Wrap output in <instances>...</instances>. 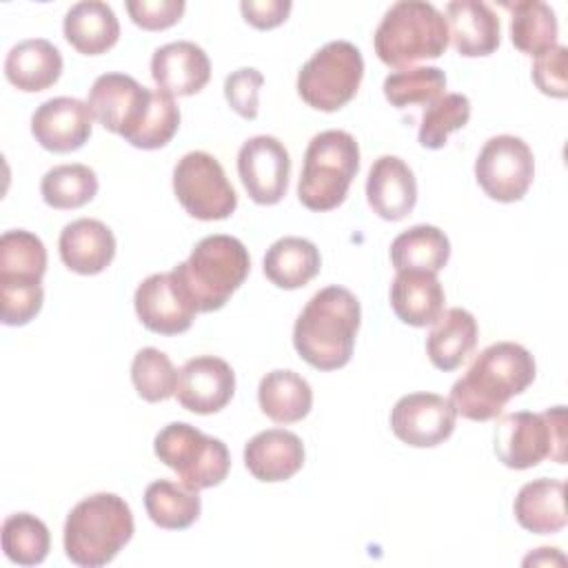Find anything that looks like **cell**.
I'll return each instance as SVG.
<instances>
[{
  "mask_svg": "<svg viewBox=\"0 0 568 568\" xmlns=\"http://www.w3.org/2000/svg\"><path fill=\"white\" fill-rule=\"evenodd\" d=\"M537 366L528 348L515 342L486 346L468 371L450 388V406L470 422L495 419L508 399L524 393L535 379Z\"/></svg>",
  "mask_w": 568,
  "mask_h": 568,
  "instance_id": "cell-1",
  "label": "cell"
},
{
  "mask_svg": "<svg viewBox=\"0 0 568 568\" xmlns=\"http://www.w3.org/2000/svg\"><path fill=\"white\" fill-rule=\"evenodd\" d=\"M359 300L344 286L317 291L293 326L297 355L317 371H337L348 364L359 331Z\"/></svg>",
  "mask_w": 568,
  "mask_h": 568,
  "instance_id": "cell-2",
  "label": "cell"
},
{
  "mask_svg": "<svg viewBox=\"0 0 568 568\" xmlns=\"http://www.w3.org/2000/svg\"><path fill=\"white\" fill-rule=\"evenodd\" d=\"M129 504L115 493H95L78 501L64 521V552L82 568L106 566L133 537Z\"/></svg>",
  "mask_w": 568,
  "mask_h": 568,
  "instance_id": "cell-3",
  "label": "cell"
},
{
  "mask_svg": "<svg viewBox=\"0 0 568 568\" xmlns=\"http://www.w3.org/2000/svg\"><path fill=\"white\" fill-rule=\"evenodd\" d=\"M251 271L246 246L224 233L202 237L191 251L189 260L178 264L171 273L186 291L197 313L222 308L229 297L244 284Z\"/></svg>",
  "mask_w": 568,
  "mask_h": 568,
  "instance_id": "cell-4",
  "label": "cell"
},
{
  "mask_svg": "<svg viewBox=\"0 0 568 568\" xmlns=\"http://www.w3.org/2000/svg\"><path fill=\"white\" fill-rule=\"evenodd\" d=\"M377 58L393 69H408L422 60L439 58L448 47L444 13L424 0L390 4L373 36Z\"/></svg>",
  "mask_w": 568,
  "mask_h": 568,
  "instance_id": "cell-5",
  "label": "cell"
},
{
  "mask_svg": "<svg viewBox=\"0 0 568 568\" xmlns=\"http://www.w3.org/2000/svg\"><path fill=\"white\" fill-rule=\"evenodd\" d=\"M359 171V146L355 138L339 129L317 133L304 153L297 182V197L308 211L337 209Z\"/></svg>",
  "mask_w": 568,
  "mask_h": 568,
  "instance_id": "cell-6",
  "label": "cell"
},
{
  "mask_svg": "<svg viewBox=\"0 0 568 568\" xmlns=\"http://www.w3.org/2000/svg\"><path fill=\"white\" fill-rule=\"evenodd\" d=\"M495 455L515 470H526L544 459L566 464V408L544 413L517 410L499 417L495 426Z\"/></svg>",
  "mask_w": 568,
  "mask_h": 568,
  "instance_id": "cell-7",
  "label": "cell"
},
{
  "mask_svg": "<svg viewBox=\"0 0 568 568\" xmlns=\"http://www.w3.org/2000/svg\"><path fill=\"white\" fill-rule=\"evenodd\" d=\"M155 457L169 466L180 484L191 490L222 484L231 468V455L222 439L209 437L186 422L166 424L153 439Z\"/></svg>",
  "mask_w": 568,
  "mask_h": 568,
  "instance_id": "cell-8",
  "label": "cell"
},
{
  "mask_svg": "<svg viewBox=\"0 0 568 568\" xmlns=\"http://www.w3.org/2000/svg\"><path fill=\"white\" fill-rule=\"evenodd\" d=\"M364 78V58L353 42L333 40L317 49L297 73L300 98L317 111H339Z\"/></svg>",
  "mask_w": 568,
  "mask_h": 568,
  "instance_id": "cell-9",
  "label": "cell"
},
{
  "mask_svg": "<svg viewBox=\"0 0 568 568\" xmlns=\"http://www.w3.org/2000/svg\"><path fill=\"white\" fill-rule=\"evenodd\" d=\"M173 193L182 209L202 222L226 220L237 206V193L222 164L206 151H191L178 160Z\"/></svg>",
  "mask_w": 568,
  "mask_h": 568,
  "instance_id": "cell-10",
  "label": "cell"
},
{
  "mask_svg": "<svg viewBox=\"0 0 568 568\" xmlns=\"http://www.w3.org/2000/svg\"><path fill=\"white\" fill-rule=\"evenodd\" d=\"M475 178L490 200H521L535 178V158L530 146L521 138L508 133L486 140L475 160Z\"/></svg>",
  "mask_w": 568,
  "mask_h": 568,
  "instance_id": "cell-11",
  "label": "cell"
},
{
  "mask_svg": "<svg viewBox=\"0 0 568 568\" xmlns=\"http://www.w3.org/2000/svg\"><path fill=\"white\" fill-rule=\"evenodd\" d=\"M153 89L142 87L126 73H102L89 89L93 118L111 133L129 140L149 111Z\"/></svg>",
  "mask_w": 568,
  "mask_h": 568,
  "instance_id": "cell-12",
  "label": "cell"
},
{
  "mask_svg": "<svg viewBox=\"0 0 568 568\" xmlns=\"http://www.w3.org/2000/svg\"><path fill=\"white\" fill-rule=\"evenodd\" d=\"M237 175L255 204H277L288 189L291 155L273 135H253L237 151Z\"/></svg>",
  "mask_w": 568,
  "mask_h": 568,
  "instance_id": "cell-13",
  "label": "cell"
},
{
  "mask_svg": "<svg viewBox=\"0 0 568 568\" xmlns=\"http://www.w3.org/2000/svg\"><path fill=\"white\" fill-rule=\"evenodd\" d=\"M455 408L437 393H408L390 410L395 437L413 448H433L446 442L455 430Z\"/></svg>",
  "mask_w": 568,
  "mask_h": 568,
  "instance_id": "cell-14",
  "label": "cell"
},
{
  "mask_svg": "<svg viewBox=\"0 0 568 568\" xmlns=\"http://www.w3.org/2000/svg\"><path fill=\"white\" fill-rule=\"evenodd\" d=\"M138 320L153 333L178 335L191 328L197 313L195 304L173 277V273H153L140 282L133 295Z\"/></svg>",
  "mask_w": 568,
  "mask_h": 568,
  "instance_id": "cell-15",
  "label": "cell"
},
{
  "mask_svg": "<svg viewBox=\"0 0 568 568\" xmlns=\"http://www.w3.org/2000/svg\"><path fill=\"white\" fill-rule=\"evenodd\" d=\"M235 393V373L215 355H197L178 371L175 397L182 408L211 415L222 410Z\"/></svg>",
  "mask_w": 568,
  "mask_h": 568,
  "instance_id": "cell-16",
  "label": "cell"
},
{
  "mask_svg": "<svg viewBox=\"0 0 568 568\" xmlns=\"http://www.w3.org/2000/svg\"><path fill=\"white\" fill-rule=\"evenodd\" d=\"M93 129V113L78 98H51L31 115V133L36 142L53 153L78 151Z\"/></svg>",
  "mask_w": 568,
  "mask_h": 568,
  "instance_id": "cell-17",
  "label": "cell"
},
{
  "mask_svg": "<svg viewBox=\"0 0 568 568\" xmlns=\"http://www.w3.org/2000/svg\"><path fill=\"white\" fill-rule=\"evenodd\" d=\"M366 200L382 220H404L417 202L415 173L397 155L377 158L366 178Z\"/></svg>",
  "mask_w": 568,
  "mask_h": 568,
  "instance_id": "cell-18",
  "label": "cell"
},
{
  "mask_svg": "<svg viewBox=\"0 0 568 568\" xmlns=\"http://www.w3.org/2000/svg\"><path fill=\"white\" fill-rule=\"evenodd\" d=\"M151 78L169 95H193L211 78V62L202 47L189 40L169 42L151 58Z\"/></svg>",
  "mask_w": 568,
  "mask_h": 568,
  "instance_id": "cell-19",
  "label": "cell"
},
{
  "mask_svg": "<svg viewBox=\"0 0 568 568\" xmlns=\"http://www.w3.org/2000/svg\"><path fill=\"white\" fill-rule=\"evenodd\" d=\"M60 260L80 275L102 273L115 257L113 231L93 217H80L67 224L58 240Z\"/></svg>",
  "mask_w": 568,
  "mask_h": 568,
  "instance_id": "cell-20",
  "label": "cell"
},
{
  "mask_svg": "<svg viewBox=\"0 0 568 568\" xmlns=\"http://www.w3.org/2000/svg\"><path fill=\"white\" fill-rule=\"evenodd\" d=\"M244 464L260 481H284L302 470L304 444L291 430L268 428L246 442Z\"/></svg>",
  "mask_w": 568,
  "mask_h": 568,
  "instance_id": "cell-21",
  "label": "cell"
},
{
  "mask_svg": "<svg viewBox=\"0 0 568 568\" xmlns=\"http://www.w3.org/2000/svg\"><path fill=\"white\" fill-rule=\"evenodd\" d=\"M448 40L464 58L490 55L499 47V18L479 0H455L446 4Z\"/></svg>",
  "mask_w": 568,
  "mask_h": 568,
  "instance_id": "cell-22",
  "label": "cell"
},
{
  "mask_svg": "<svg viewBox=\"0 0 568 568\" xmlns=\"http://www.w3.org/2000/svg\"><path fill=\"white\" fill-rule=\"evenodd\" d=\"M444 288L437 273L428 271H397L390 284V306L395 315L408 326H428L444 313Z\"/></svg>",
  "mask_w": 568,
  "mask_h": 568,
  "instance_id": "cell-23",
  "label": "cell"
},
{
  "mask_svg": "<svg viewBox=\"0 0 568 568\" xmlns=\"http://www.w3.org/2000/svg\"><path fill=\"white\" fill-rule=\"evenodd\" d=\"M62 73V55L53 42L44 38H29L11 47L4 60L7 80L24 91L38 93L58 82Z\"/></svg>",
  "mask_w": 568,
  "mask_h": 568,
  "instance_id": "cell-24",
  "label": "cell"
},
{
  "mask_svg": "<svg viewBox=\"0 0 568 568\" xmlns=\"http://www.w3.org/2000/svg\"><path fill=\"white\" fill-rule=\"evenodd\" d=\"M566 484L539 477L524 484L515 497L513 513L521 528L535 535H552L566 526Z\"/></svg>",
  "mask_w": 568,
  "mask_h": 568,
  "instance_id": "cell-25",
  "label": "cell"
},
{
  "mask_svg": "<svg viewBox=\"0 0 568 568\" xmlns=\"http://www.w3.org/2000/svg\"><path fill=\"white\" fill-rule=\"evenodd\" d=\"M62 31L78 53L100 55L115 47L120 38V22L106 2L82 0L67 11Z\"/></svg>",
  "mask_w": 568,
  "mask_h": 568,
  "instance_id": "cell-26",
  "label": "cell"
},
{
  "mask_svg": "<svg viewBox=\"0 0 568 568\" xmlns=\"http://www.w3.org/2000/svg\"><path fill=\"white\" fill-rule=\"evenodd\" d=\"M477 320L466 308H448L435 322L426 337V353L435 368L455 371L477 344Z\"/></svg>",
  "mask_w": 568,
  "mask_h": 568,
  "instance_id": "cell-27",
  "label": "cell"
},
{
  "mask_svg": "<svg viewBox=\"0 0 568 568\" xmlns=\"http://www.w3.org/2000/svg\"><path fill=\"white\" fill-rule=\"evenodd\" d=\"M322 268V257L317 246L297 235L280 237L273 242L264 255V275L277 288H302Z\"/></svg>",
  "mask_w": 568,
  "mask_h": 568,
  "instance_id": "cell-28",
  "label": "cell"
},
{
  "mask_svg": "<svg viewBox=\"0 0 568 568\" xmlns=\"http://www.w3.org/2000/svg\"><path fill=\"white\" fill-rule=\"evenodd\" d=\"M257 404L275 424H293L304 419L313 406L311 384L295 371H271L260 379Z\"/></svg>",
  "mask_w": 568,
  "mask_h": 568,
  "instance_id": "cell-29",
  "label": "cell"
},
{
  "mask_svg": "<svg viewBox=\"0 0 568 568\" xmlns=\"http://www.w3.org/2000/svg\"><path fill=\"white\" fill-rule=\"evenodd\" d=\"M47 271V248L24 229L4 231L0 237V286H38Z\"/></svg>",
  "mask_w": 568,
  "mask_h": 568,
  "instance_id": "cell-30",
  "label": "cell"
},
{
  "mask_svg": "<svg viewBox=\"0 0 568 568\" xmlns=\"http://www.w3.org/2000/svg\"><path fill=\"white\" fill-rule=\"evenodd\" d=\"M450 257L446 233L433 224H417L399 233L390 244V262L395 271H428L439 273Z\"/></svg>",
  "mask_w": 568,
  "mask_h": 568,
  "instance_id": "cell-31",
  "label": "cell"
},
{
  "mask_svg": "<svg viewBox=\"0 0 568 568\" xmlns=\"http://www.w3.org/2000/svg\"><path fill=\"white\" fill-rule=\"evenodd\" d=\"M144 508L151 521L166 530H184L197 521L202 501L197 490L171 479H155L144 490Z\"/></svg>",
  "mask_w": 568,
  "mask_h": 568,
  "instance_id": "cell-32",
  "label": "cell"
},
{
  "mask_svg": "<svg viewBox=\"0 0 568 568\" xmlns=\"http://www.w3.org/2000/svg\"><path fill=\"white\" fill-rule=\"evenodd\" d=\"M504 7L510 11V40L521 53L539 58L557 44V18L546 2L521 0Z\"/></svg>",
  "mask_w": 568,
  "mask_h": 568,
  "instance_id": "cell-33",
  "label": "cell"
},
{
  "mask_svg": "<svg viewBox=\"0 0 568 568\" xmlns=\"http://www.w3.org/2000/svg\"><path fill=\"white\" fill-rule=\"evenodd\" d=\"M2 550L18 566H38L47 559L51 535L42 519L31 513H13L2 521Z\"/></svg>",
  "mask_w": 568,
  "mask_h": 568,
  "instance_id": "cell-34",
  "label": "cell"
},
{
  "mask_svg": "<svg viewBox=\"0 0 568 568\" xmlns=\"http://www.w3.org/2000/svg\"><path fill=\"white\" fill-rule=\"evenodd\" d=\"M40 193L51 209H80L95 197L98 175L87 164H60L42 175Z\"/></svg>",
  "mask_w": 568,
  "mask_h": 568,
  "instance_id": "cell-35",
  "label": "cell"
},
{
  "mask_svg": "<svg viewBox=\"0 0 568 568\" xmlns=\"http://www.w3.org/2000/svg\"><path fill=\"white\" fill-rule=\"evenodd\" d=\"M382 89L384 98L397 109L433 104L444 95L446 75L437 67H408L388 73Z\"/></svg>",
  "mask_w": 568,
  "mask_h": 568,
  "instance_id": "cell-36",
  "label": "cell"
},
{
  "mask_svg": "<svg viewBox=\"0 0 568 568\" xmlns=\"http://www.w3.org/2000/svg\"><path fill=\"white\" fill-rule=\"evenodd\" d=\"M131 382L144 402H164L175 395L178 371L166 353L146 346L140 348L131 362Z\"/></svg>",
  "mask_w": 568,
  "mask_h": 568,
  "instance_id": "cell-37",
  "label": "cell"
},
{
  "mask_svg": "<svg viewBox=\"0 0 568 568\" xmlns=\"http://www.w3.org/2000/svg\"><path fill=\"white\" fill-rule=\"evenodd\" d=\"M470 120V100L464 93H444L426 106L417 140L424 149H442L453 131H459Z\"/></svg>",
  "mask_w": 568,
  "mask_h": 568,
  "instance_id": "cell-38",
  "label": "cell"
},
{
  "mask_svg": "<svg viewBox=\"0 0 568 568\" xmlns=\"http://www.w3.org/2000/svg\"><path fill=\"white\" fill-rule=\"evenodd\" d=\"M178 129H180V109H178L173 95H169L160 89H153L149 111L142 118L138 131L126 142L135 149H144V151L162 149L173 140Z\"/></svg>",
  "mask_w": 568,
  "mask_h": 568,
  "instance_id": "cell-39",
  "label": "cell"
},
{
  "mask_svg": "<svg viewBox=\"0 0 568 568\" xmlns=\"http://www.w3.org/2000/svg\"><path fill=\"white\" fill-rule=\"evenodd\" d=\"M264 84V75L257 69L242 67L226 75L224 80V98L229 106L242 115L244 120H255L260 111V87Z\"/></svg>",
  "mask_w": 568,
  "mask_h": 568,
  "instance_id": "cell-40",
  "label": "cell"
},
{
  "mask_svg": "<svg viewBox=\"0 0 568 568\" xmlns=\"http://www.w3.org/2000/svg\"><path fill=\"white\" fill-rule=\"evenodd\" d=\"M568 49L555 44L550 51L535 58L532 82L537 89L550 98L564 100L568 95Z\"/></svg>",
  "mask_w": 568,
  "mask_h": 568,
  "instance_id": "cell-41",
  "label": "cell"
},
{
  "mask_svg": "<svg viewBox=\"0 0 568 568\" xmlns=\"http://www.w3.org/2000/svg\"><path fill=\"white\" fill-rule=\"evenodd\" d=\"M184 9L186 4L182 0H129L126 2V11L133 24H138L144 31H162L173 27L182 18Z\"/></svg>",
  "mask_w": 568,
  "mask_h": 568,
  "instance_id": "cell-42",
  "label": "cell"
},
{
  "mask_svg": "<svg viewBox=\"0 0 568 568\" xmlns=\"http://www.w3.org/2000/svg\"><path fill=\"white\" fill-rule=\"evenodd\" d=\"M291 0H242L240 11L244 20L255 29L280 27L291 13Z\"/></svg>",
  "mask_w": 568,
  "mask_h": 568,
  "instance_id": "cell-43",
  "label": "cell"
}]
</instances>
